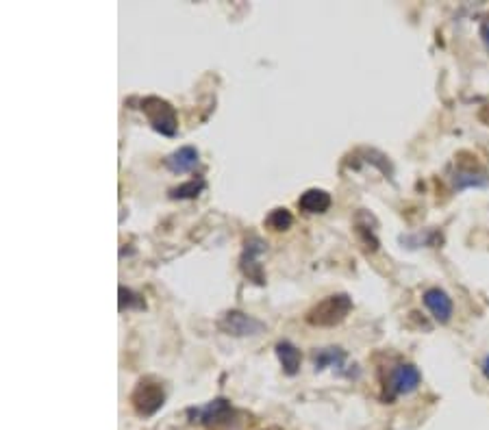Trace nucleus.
<instances>
[{"instance_id": "9", "label": "nucleus", "mask_w": 489, "mask_h": 430, "mask_svg": "<svg viewBox=\"0 0 489 430\" xmlns=\"http://www.w3.org/2000/svg\"><path fill=\"white\" fill-rule=\"evenodd\" d=\"M313 367L315 371H324L326 367H331L337 376H346V378H352L356 376V371H352L348 367V357L346 352L342 348H319L313 352Z\"/></svg>"}, {"instance_id": "15", "label": "nucleus", "mask_w": 489, "mask_h": 430, "mask_svg": "<svg viewBox=\"0 0 489 430\" xmlns=\"http://www.w3.org/2000/svg\"><path fill=\"white\" fill-rule=\"evenodd\" d=\"M292 224H294V215H292L285 207L272 209L270 215L266 217V226L272 229V231H276V233L292 229Z\"/></svg>"}, {"instance_id": "1", "label": "nucleus", "mask_w": 489, "mask_h": 430, "mask_svg": "<svg viewBox=\"0 0 489 430\" xmlns=\"http://www.w3.org/2000/svg\"><path fill=\"white\" fill-rule=\"evenodd\" d=\"M352 311V298L348 293H333L326 295L324 300H319L317 305H313L305 320L311 326H319V328H333V326H340L346 317Z\"/></svg>"}, {"instance_id": "6", "label": "nucleus", "mask_w": 489, "mask_h": 430, "mask_svg": "<svg viewBox=\"0 0 489 430\" xmlns=\"http://www.w3.org/2000/svg\"><path fill=\"white\" fill-rule=\"evenodd\" d=\"M218 326L227 335H233V337H255V335H261L268 328L261 320L243 311H227L218 322Z\"/></svg>"}, {"instance_id": "14", "label": "nucleus", "mask_w": 489, "mask_h": 430, "mask_svg": "<svg viewBox=\"0 0 489 430\" xmlns=\"http://www.w3.org/2000/svg\"><path fill=\"white\" fill-rule=\"evenodd\" d=\"M204 187H206L204 178L198 176V178H192V181H187V183H183L179 187H172V190L167 192V196H170L172 200H192V198L202 194Z\"/></svg>"}, {"instance_id": "19", "label": "nucleus", "mask_w": 489, "mask_h": 430, "mask_svg": "<svg viewBox=\"0 0 489 430\" xmlns=\"http://www.w3.org/2000/svg\"><path fill=\"white\" fill-rule=\"evenodd\" d=\"M481 369H483V376L489 381V354L485 357V361H483V365H481Z\"/></svg>"}, {"instance_id": "5", "label": "nucleus", "mask_w": 489, "mask_h": 430, "mask_svg": "<svg viewBox=\"0 0 489 430\" xmlns=\"http://www.w3.org/2000/svg\"><path fill=\"white\" fill-rule=\"evenodd\" d=\"M187 415L192 417V422H198V424H202L206 428H218L222 424L233 422L235 410H233L229 400L216 398V400H211L209 404H204V406L187 408Z\"/></svg>"}, {"instance_id": "8", "label": "nucleus", "mask_w": 489, "mask_h": 430, "mask_svg": "<svg viewBox=\"0 0 489 430\" xmlns=\"http://www.w3.org/2000/svg\"><path fill=\"white\" fill-rule=\"evenodd\" d=\"M268 250V244L261 237H248L243 241V254H241V272L246 274L248 280L257 285H266V276H263V268L259 263V256Z\"/></svg>"}, {"instance_id": "2", "label": "nucleus", "mask_w": 489, "mask_h": 430, "mask_svg": "<svg viewBox=\"0 0 489 430\" xmlns=\"http://www.w3.org/2000/svg\"><path fill=\"white\" fill-rule=\"evenodd\" d=\"M140 109L142 114L148 118V124L153 126V130H157L163 137H174L179 130V118H176V109L159 98V96H146L140 100Z\"/></svg>"}, {"instance_id": "4", "label": "nucleus", "mask_w": 489, "mask_h": 430, "mask_svg": "<svg viewBox=\"0 0 489 430\" xmlns=\"http://www.w3.org/2000/svg\"><path fill=\"white\" fill-rule=\"evenodd\" d=\"M422 383V374L420 369L413 365V363H400L391 369L389 374V378L385 383L387 391L389 394L385 396V400H393V398H398V396H407V394H413Z\"/></svg>"}, {"instance_id": "12", "label": "nucleus", "mask_w": 489, "mask_h": 430, "mask_svg": "<svg viewBox=\"0 0 489 430\" xmlns=\"http://www.w3.org/2000/svg\"><path fill=\"white\" fill-rule=\"evenodd\" d=\"M333 204V198L326 190H317V187H313V190H307L303 196L298 198V207L303 209L305 213L309 215H319V213H326L331 209Z\"/></svg>"}, {"instance_id": "17", "label": "nucleus", "mask_w": 489, "mask_h": 430, "mask_svg": "<svg viewBox=\"0 0 489 430\" xmlns=\"http://www.w3.org/2000/svg\"><path fill=\"white\" fill-rule=\"evenodd\" d=\"M479 33H481V40H483V44H485V48L489 50V13L483 17L481 20V29H479Z\"/></svg>"}, {"instance_id": "3", "label": "nucleus", "mask_w": 489, "mask_h": 430, "mask_svg": "<svg viewBox=\"0 0 489 430\" xmlns=\"http://www.w3.org/2000/svg\"><path fill=\"white\" fill-rule=\"evenodd\" d=\"M165 402V391H163V385L155 378H142L135 389H133V394H130V404H133L135 408V413L140 417H150V415H155L157 410L163 406Z\"/></svg>"}, {"instance_id": "10", "label": "nucleus", "mask_w": 489, "mask_h": 430, "mask_svg": "<svg viewBox=\"0 0 489 430\" xmlns=\"http://www.w3.org/2000/svg\"><path fill=\"white\" fill-rule=\"evenodd\" d=\"M422 300H424L426 309L430 311L432 320H435L437 324H448L450 322L455 307H453V298H450L444 289H439V287L426 289L424 295H422Z\"/></svg>"}, {"instance_id": "7", "label": "nucleus", "mask_w": 489, "mask_h": 430, "mask_svg": "<svg viewBox=\"0 0 489 430\" xmlns=\"http://www.w3.org/2000/svg\"><path fill=\"white\" fill-rule=\"evenodd\" d=\"M450 181H453L455 190H469V187H487L489 185V174L485 167L474 159L463 163V159L455 161V170L450 172Z\"/></svg>"}, {"instance_id": "11", "label": "nucleus", "mask_w": 489, "mask_h": 430, "mask_svg": "<svg viewBox=\"0 0 489 430\" xmlns=\"http://www.w3.org/2000/svg\"><path fill=\"white\" fill-rule=\"evenodd\" d=\"M200 163V155L194 146H183L179 151H174L172 155H167L163 159V165L170 170L172 174H187L194 172Z\"/></svg>"}, {"instance_id": "18", "label": "nucleus", "mask_w": 489, "mask_h": 430, "mask_svg": "<svg viewBox=\"0 0 489 430\" xmlns=\"http://www.w3.org/2000/svg\"><path fill=\"white\" fill-rule=\"evenodd\" d=\"M479 120H481V122H483L485 126H489V105L481 109V114H479Z\"/></svg>"}, {"instance_id": "13", "label": "nucleus", "mask_w": 489, "mask_h": 430, "mask_svg": "<svg viewBox=\"0 0 489 430\" xmlns=\"http://www.w3.org/2000/svg\"><path fill=\"white\" fill-rule=\"evenodd\" d=\"M274 352H276L280 367H283L287 376H296V374L300 371V363H303V354H300V350L292 341L283 339L274 346Z\"/></svg>"}, {"instance_id": "16", "label": "nucleus", "mask_w": 489, "mask_h": 430, "mask_svg": "<svg viewBox=\"0 0 489 430\" xmlns=\"http://www.w3.org/2000/svg\"><path fill=\"white\" fill-rule=\"evenodd\" d=\"M130 311V309H146L144 298L135 291H130L126 287H120V311Z\"/></svg>"}]
</instances>
